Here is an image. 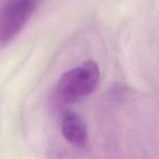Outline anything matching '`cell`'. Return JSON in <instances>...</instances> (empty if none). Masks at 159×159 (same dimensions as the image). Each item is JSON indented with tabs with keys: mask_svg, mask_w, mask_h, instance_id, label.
<instances>
[{
	"mask_svg": "<svg viewBox=\"0 0 159 159\" xmlns=\"http://www.w3.org/2000/svg\"><path fill=\"white\" fill-rule=\"evenodd\" d=\"M36 7L34 0H19L8 2L0 9V44L7 45L19 34Z\"/></svg>",
	"mask_w": 159,
	"mask_h": 159,
	"instance_id": "2",
	"label": "cell"
},
{
	"mask_svg": "<svg viewBox=\"0 0 159 159\" xmlns=\"http://www.w3.org/2000/svg\"><path fill=\"white\" fill-rule=\"evenodd\" d=\"M61 132L64 139L75 147H84L88 143V132L82 118L74 112H67L61 120Z\"/></svg>",
	"mask_w": 159,
	"mask_h": 159,
	"instance_id": "3",
	"label": "cell"
},
{
	"mask_svg": "<svg viewBox=\"0 0 159 159\" xmlns=\"http://www.w3.org/2000/svg\"><path fill=\"white\" fill-rule=\"evenodd\" d=\"M100 70L94 61H86L64 73L55 89L58 101L72 103L89 95L97 87Z\"/></svg>",
	"mask_w": 159,
	"mask_h": 159,
	"instance_id": "1",
	"label": "cell"
}]
</instances>
